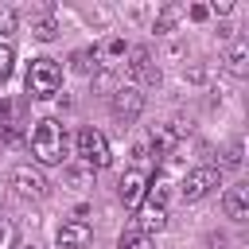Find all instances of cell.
Returning <instances> with one entry per match:
<instances>
[{
  "label": "cell",
  "mask_w": 249,
  "mask_h": 249,
  "mask_svg": "<svg viewBox=\"0 0 249 249\" xmlns=\"http://www.w3.org/2000/svg\"><path fill=\"white\" fill-rule=\"evenodd\" d=\"M31 152L43 167H54L66 160V128L54 121V117H43L35 121V132H31Z\"/></svg>",
  "instance_id": "cell-1"
},
{
  "label": "cell",
  "mask_w": 249,
  "mask_h": 249,
  "mask_svg": "<svg viewBox=\"0 0 249 249\" xmlns=\"http://www.w3.org/2000/svg\"><path fill=\"white\" fill-rule=\"evenodd\" d=\"M58 86H62L58 62L54 58H31V66H27V93L39 97V101H47V97L58 93Z\"/></svg>",
  "instance_id": "cell-2"
},
{
  "label": "cell",
  "mask_w": 249,
  "mask_h": 249,
  "mask_svg": "<svg viewBox=\"0 0 249 249\" xmlns=\"http://www.w3.org/2000/svg\"><path fill=\"white\" fill-rule=\"evenodd\" d=\"M78 156H82V163H86V167H109L113 152H109L105 132H101V128H93V124L78 128Z\"/></svg>",
  "instance_id": "cell-3"
},
{
  "label": "cell",
  "mask_w": 249,
  "mask_h": 249,
  "mask_svg": "<svg viewBox=\"0 0 249 249\" xmlns=\"http://www.w3.org/2000/svg\"><path fill=\"white\" fill-rule=\"evenodd\" d=\"M214 187H222V171L206 163V167L187 171V179L179 183V195H183V202H198V198H206Z\"/></svg>",
  "instance_id": "cell-4"
},
{
  "label": "cell",
  "mask_w": 249,
  "mask_h": 249,
  "mask_svg": "<svg viewBox=\"0 0 249 249\" xmlns=\"http://www.w3.org/2000/svg\"><path fill=\"white\" fill-rule=\"evenodd\" d=\"M12 187L23 195V198H43L47 191H51V183H47V175L39 171V167H31V163H16L12 167Z\"/></svg>",
  "instance_id": "cell-5"
},
{
  "label": "cell",
  "mask_w": 249,
  "mask_h": 249,
  "mask_svg": "<svg viewBox=\"0 0 249 249\" xmlns=\"http://www.w3.org/2000/svg\"><path fill=\"white\" fill-rule=\"evenodd\" d=\"M140 109H144L140 86H121V89H113V117H117L121 124H132V121L140 117Z\"/></svg>",
  "instance_id": "cell-6"
},
{
  "label": "cell",
  "mask_w": 249,
  "mask_h": 249,
  "mask_svg": "<svg viewBox=\"0 0 249 249\" xmlns=\"http://www.w3.org/2000/svg\"><path fill=\"white\" fill-rule=\"evenodd\" d=\"M124 74L132 78V82H160V70L152 66V51L148 47H132L128 51V62H124Z\"/></svg>",
  "instance_id": "cell-7"
},
{
  "label": "cell",
  "mask_w": 249,
  "mask_h": 249,
  "mask_svg": "<svg viewBox=\"0 0 249 249\" xmlns=\"http://www.w3.org/2000/svg\"><path fill=\"white\" fill-rule=\"evenodd\" d=\"M144 191H148V175H144L140 167H128V171L121 175V183H117V195H121L124 206H140V202H144Z\"/></svg>",
  "instance_id": "cell-8"
},
{
  "label": "cell",
  "mask_w": 249,
  "mask_h": 249,
  "mask_svg": "<svg viewBox=\"0 0 249 249\" xmlns=\"http://www.w3.org/2000/svg\"><path fill=\"white\" fill-rule=\"evenodd\" d=\"M222 210H226V218L245 222V218H249V187H245V183L230 187V191H226V198H222Z\"/></svg>",
  "instance_id": "cell-9"
},
{
  "label": "cell",
  "mask_w": 249,
  "mask_h": 249,
  "mask_svg": "<svg viewBox=\"0 0 249 249\" xmlns=\"http://www.w3.org/2000/svg\"><path fill=\"white\" fill-rule=\"evenodd\" d=\"M89 241H93V230H89L86 222L74 218V222L58 226V245H62V249H86Z\"/></svg>",
  "instance_id": "cell-10"
},
{
  "label": "cell",
  "mask_w": 249,
  "mask_h": 249,
  "mask_svg": "<svg viewBox=\"0 0 249 249\" xmlns=\"http://www.w3.org/2000/svg\"><path fill=\"white\" fill-rule=\"evenodd\" d=\"M163 226H167V206H152V202H144L140 214H136V226H132V230H140V233L152 237V233H160Z\"/></svg>",
  "instance_id": "cell-11"
},
{
  "label": "cell",
  "mask_w": 249,
  "mask_h": 249,
  "mask_svg": "<svg viewBox=\"0 0 249 249\" xmlns=\"http://www.w3.org/2000/svg\"><path fill=\"white\" fill-rule=\"evenodd\" d=\"M226 70L233 78H245L249 74V39H233V47L226 54Z\"/></svg>",
  "instance_id": "cell-12"
},
{
  "label": "cell",
  "mask_w": 249,
  "mask_h": 249,
  "mask_svg": "<svg viewBox=\"0 0 249 249\" xmlns=\"http://www.w3.org/2000/svg\"><path fill=\"white\" fill-rule=\"evenodd\" d=\"M187 8L183 4H163L160 12H156V31H171L175 23H179V16H183Z\"/></svg>",
  "instance_id": "cell-13"
},
{
  "label": "cell",
  "mask_w": 249,
  "mask_h": 249,
  "mask_svg": "<svg viewBox=\"0 0 249 249\" xmlns=\"http://www.w3.org/2000/svg\"><path fill=\"white\" fill-rule=\"evenodd\" d=\"M70 66H74V74H97V51H74Z\"/></svg>",
  "instance_id": "cell-14"
},
{
  "label": "cell",
  "mask_w": 249,
  "mask_h": 249,
  "mask_svg": "<svg viewBox=\"0 0 249 249\" xmlns=\"http://www.w3.org/2000/svg\"><path fill=\"white\" fill-rule=\"evenodd\" d=\"M117 249H156V245H152L148 233H140V230H124L121 241H117Z\"/></svg>",
  "instance_id": "cell-15"
},
{
  "label": "cell",
  "mask_w": 249,
  "mask_h": 249,
  "mask_svg": "<svg viewBox=\"0 0 249 249\" xmlns=\"http://www.w3.org/2000/svg\"><path fill=\"white\" fill-rule=\"evenodd\" d=\"M144 202L163 206V202H167V179H152V183H148V191H144Z\"/></svg>",
  "instance_id": "cell-16"
},
{
  "label": "cell",
  "mask_w": 249,
  "mask_h": 249,
  "mask_svg": "<svg viewBox=\"0 0 249 249\" xmlns=\"http://www.w3.org/2000/svg\"><path fill=\"white\" fill-rule=\"evenodd\" d=\"M31 35L47 43V39H54V35H58V27H54V19L47 16V19H35V23H31Z\"/></svg>",
  "instance_id": "cell-17"
},
{
  "label": "cell",
  "mask_w": 249,
  "mask_h": 249,
  "mask_svg": "<svg viewBox=\"0 0 249 249\" xmlns=\"http://www.w3.org/2000/svg\"><path fill=\"white\" fill-rule=\"evenodd\" d=\"M12 62H16V51H12L8 43H0V82L12 74Z\"/></svg>",
  "instance_id": "cell-18"
},
{
  "label": "cell",
  "mask_w": 249,
  "mask_h": 249,
  "mask_svg": "<svg viewBox=\"0 0 249 249\" xmlns=\"http://www.w3.org/2000/svg\"><path fill=\"white\" fill-rule=\"evenodd\" d=\"M237 163H241V144H230L226 156H222V167H237ZM222 167H218V171H222Z\"/></svg>",
  "instance_id": "cell-19"
},
{
  "label": "cell",
  "mask_w": 249,
  "mask_h": 249,
  "mask_svg": "<svg viewBox=\"0 0 249 249\" xmlns=\"http://www.w3.org/2000/svg\"><path fill=\"white\" fill-rule=\"evenodd\" d=\"M12 27H16V12L12 8H0V35H8Z\"/></svg>",
  "instance_id": "cell-20"
},
{
  "label": "cell",
  "mask_w": 249,
  "mask_h": 249,
  "mask_svg": "<svg viewBox=\"0 0 249 249\" xmlns=\"http://www.w3.org/2000/svg\"><path fill=\"white\" fill-rule=\"evenodd\" d=\"M206 12H218V16H226V12H233V0H214Z\"/></svg>",
  "instance_id": "cell-21"
},
{
  "label": "cell",
  "mask_w": 249,
  "mask_h": 249,
  "mask_svg": "<svg viewBox=\"0 0 249 249\" xmlns=\"http://www.w3.org/2000/svg\"><path fill=\"white\" fill-rule=\"evenodd\" d=\"M206 16H210L206 4H195V8H191V19H206Z\"/></svg>",
  "instance_id": "cell-22"
},
{
  "label": "cell",
  "mask_w": 249,
  "mask_h": 249,
  "mask_svg": "<svg viewBox=\"0 0 249 249\" xmlns=\"http://www.w3.org/2000/svg\"><path fill=\"white\" fill-rule=\"evenodd\" d=\"M105 51H109V54H121V51H124V43H121V39H109V47H105Z\"/></svg>",
  "instance_id": "cell-23"
},
{
  "label": "cell",
  "mask_w": 249,
  "mask_h": 249,
  "mask_svg": "<svg viewBox=\"0 0 249 249\" xmlns=\"http://www.w3.org/2000/svg\"><path fill=\"white\" fill-rule=\"evenodd\" d=\"M86 179H89V175H86L82 167H74V171H70V183H86Z\"/></svg>",
  "instance_id": "cell-24"
},
{
  "label": "cell",
  "mask_w": 249,
  "mask_h": 249,
  "mask_svg": "<svg viewBox=\"0 0 249 249\" xmlns=\"http://www.w3.org/2000/svg\"><path fill=\"white\" fill-rule=\"evenodd\" d=\"M16 249H39V245H16Z\"/></svg>",
  "instance_id": "cell-25"
}]
</instances>
